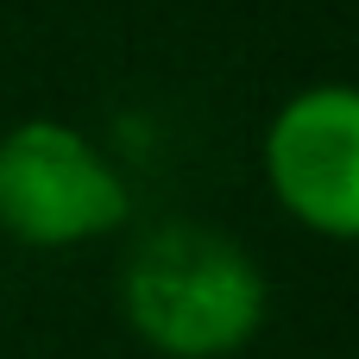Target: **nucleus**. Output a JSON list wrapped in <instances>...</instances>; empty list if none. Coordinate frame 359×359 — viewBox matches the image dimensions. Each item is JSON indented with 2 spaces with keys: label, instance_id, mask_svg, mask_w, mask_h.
I'll list each match as a JSON object with an SVG mask.
<instances>
[{
  "label": "nucleus",
  "instance_id": "f03ea898",
  "mask_svg": "<svg viewBox=\"0 0 359 359\" xmlns=\"http://www.w3.org/2000/svg\"><path fill=\"white\" fill-rule=\"evenodd\" d=\"M126 221L114 164L57 120H25L0 139V227L25 246H82Z\"/></svg>",
  "mask_w": 359,
  "mask_h": 359
},
{
  "label": "nucleus",
  "instance_id": "f257e3e1",
  "mask_svg": "<svg viewBox=\"0 0 359 359\" xmlns=\"http://www.w3.org/2000/svg\"><path fill=\"white\" fill-rule=\"evenodd\" d=\"M120 303L151 353L227 359L265 322V271L215 227H164L126 259Z\"/></svg>",
  "mask_w": 359,
  "mask_h": 359
},
{
  "label": "nucleus",
  "instance_id": "7ed1b4c3",
  "mask_svg": "<svg viewBox=\"0 0 359 359\" xmlns=\"http://www.w3.org/2000/svg\"><path fill=\"white\" fill-rule=\"evenodd\" d=\"M265 183L290 221L328 240H359V88L316 82L265 126Z\"/></svg>",
  "mask_w": 359,
  "mask_h": 359
}]
</instances>
